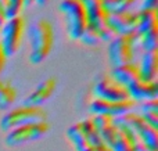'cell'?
<instances>
[{
	"label": "cell",
	"instance_id": "6da1fadb",
	"mask_svg": "<svg viewBox=\"0 0 158 151\" xmlns=\"http://www.w3.org/2000/svg\"><path fill=\"white\" fill-rule=\"evenodd\" d=\"M28 40H29V63L40 64L47 58L54 43V31L53 25L46 18H39L28 28Z\"/></svg>",
	"mask_w": 158,
	"mask_h": 151
},
{
	"label": "cell",
	"instance_id": "7a4b0ae2",
	"mask_svg": "<svg viewBox=\"0 0 158 151\" xmlns=\"http://www.w3.org/2000/svg\"><path fill=\"white\" fill-rule=\"evenodd\" d=\"M38 122H47V112L43 107L32 105H19L13 110H8L0 119V128L3 132H10L18 126Z\"/></svg>",
	"mask_w": 158,
	"mask_h": 151
},
{
	"label": "cell",
	"instance_id": "3957f363",
	"mask_svg": "<svg viewBox=\"0 0 158 151\" xmlns=\"http://www.w3.org/2000/svg\"><path fill=\"white\" fill-rule=\"evenodd\" d=\"M58 8L65 21L68 36L72 40H79L87 27V17L82 0H61Z\"/></svg>",
	"mask_w": 158,
	"mask_h": 151
},
{
	"label": "cell",
	"instance_id": "277c9868",
	"mask_svg": "<svg viewBox=\"0 0 158 151\" xmlns=\"http://www.w3.org/2000/svg\"><path fill=\"white\" fill-rule=\"evenodd\" d=\"M25 22L21 15L6 19L3 27L0 28V47L3 49L6 57H13L19 50L24 38Z\"/></svg>",
	"mask_w": 158,
	"mask_h": 151
},
{
	"label": "cell",
	"instance_id": "5b68a950",
	"mask_svg": "<svg viewBox=\"0 0 158 151\" xmlns=\"http://www.w3.org/2000/svg\"><path fill=\"white\" fill-rule=\"evenodd\" d=\"M136 47V33L115 36L108 44V60L111 68L133 63Z\"/></svg>",
	"mask_w": 158,
	"mask_h": 151
},
{
	"label": "cell",
	"instance_id": "8992f818",
	"mask_svg": "<svg viewBox=\"0 0 158 151\" xmlns=\"http://www.w3.org/2000/svg\"><path fill=\"white\" fill-rule=\"evenodd\" d=\"M49 129L50 126L47 122H38V124L18 126L15 129H11L10 132H7L6 144L10 147H17L33 140H39L49 132Z\"/></svg>",
	"mask_w": 158,
	"mask_h": 151
},
{
	"label": "cell",
	"instance_id": "52a82bcc",
	"mask_svg": "<svg viewBox=\"0 0 158 151\" xmlns=\"http://www.w3.org/2000/svg\"><path fill=\"white\" fill-rule=\"evenodd\" d=\"M93 96L94 99L104 101H123L129 99L128 89L111 79L110 75H103L96 80L93 86Z\"/></svg>",
	"mask_w": 158,
	"mask_h": 151
},
{
	"label": "cell",
	"instance_id": "ba28073f",
	"mask_svg": "<svg viewBox=\"0 0 158 151\" xmlns=\"http://www.w3.org/2000/svg\"><path fill=\"white\" fill-rule=\"evenodd\" d=\"M136 107V103L132 101L131 99L123 100V101H104V100L94 99L89 104V112L93 115H106L110 118H118L126 112L133 111Z\"/></svg>",
	"mask_w": 158,
	"mask_h": 151
},
{
	"label": "cell",
	"instance_id": "9c48e42d",
	"mask_svg": "<svg viewBox=\"0 0 158 151\" xmlns=\"http://www.w3.org/2000/svg\"><path fill=\"white\" fill-rule=\"evenodd\" d=\"M107 24L112 28L115 35H132L136 32V14L131 10L108 14Z\"/></svg>",
	"mask_w": 158,
	"mask_h": 151
},
{
	"label": "cell",
	"instance_id": "30bf717a",
	"mask_svg": "<svg viewBox=\"0 0 158 151\" xmlns=\"http://www.w3.org/2000/svg\"><path fill=\"white\" fill-rule=\"evenodd\" d=\"M57 88V80L56 78H46L43 79L32 92L29 96L24 100L22 105H32V107H42L44 101L50 99Z\"/></svg>",
	"mask_w": 158,
	"mask_h": 151
},
{
	"label": "cell",
	"instance_id": "8fae6325",
	"mask_svg": "<svg viewBox=\"0 0 158 151\" xmlns=\"http://www.w3.org/2000/svg\"><path fill=\"white\" fill-rule=\"evenodd\" d=\"M87 17V27L100 29L107 24L108 11L106 10L104 0H82Z\"/></svg>",
	"mask_w": 158,
	"mask_h": 151
},
{
	"label": "cell",
	"instance_id": "7c38bea8",
	"mask_svg": "<svg viewBox=\"0 0 158 151\" xmlns=\"http://www.w3.org/2000/svg\"><path fill=\"white\" fill-rule=\"evenodd\" d=\"M129 99L135 103H144L148 100H156L158 97V85L157 80L146 82L137 80L128 88Z\"/></svg>",
	"mask_w": 158,
	"mask_h": 151
},
{
	"label": "cell",
	"instance_id": "4fadbf2b",
	"mask_svg": "<svg viewBox=\"0 0 158 151\" xmlns=\"http://www.w3.org/2000/svg\"><path fill=\"white\" fill-rule=\"evenodd\" d=\"M114 125L117 129L129 133V135L133 136L137 140V133L147 124L143 121L140 114H136L135 111H131V112H126V114H123V115L118 116V118H114Z\"/></svg>",
	"mask_w": 158,
	"mask_h": 151
},
{
	"label": "cell",
	"instance_id": "5bb4252c",
	"mask_svg": "<svg viewBox=\"0 0 158 151\" xmlns=\"http://www.w3.org/2000/svg\"><path fill=\"white\" fill-rule=\"evenodd\" d=\"M110 78H111V79H114L117 83L122 85L123 88L128 89L129 86L133 85L135 82L140 80L137 64L131 63V64H125V65L114 67V68H111Z\"/></svg>",
	"mask_w": 158,
	"mask_h": 151
},
{
	"label": "cell",
	"instance_id": "9a60e30c",
	"mask_svg": "<svg viewBox=\"0 0 158 151\" xmlns=\"http://www.w3.org/2000/svg\"><path fill=\"white\" fill-rule=\"evenodd\" d=\"M140 80L151 82L157 78L158 69V53L157 51H144L140 57V61L137 64Z\"/></svg>",
	"mask_w": 158,
	"mask_h": 151
},
{
	"label": "cell",
	"instance_id": "2e32d148",
	"mask_svg": "<svg viewBox=\"0 0 158 151\" xmlns=\"http://www.w3.org/2000/svg\"><path fill=\"white\" fill-rule=\"evenodd\" d=\"M136 14V32L135 33H143L148 31L158 29V14L156 10H144L139 8L135 11Z\"/></svg>",
	"mask_w": 158,
	"mask_h": 151
},
{
	"label": "cell",
	"instance_id": "e0dca14e",
	"mask_svg": "<svg viewBox=\"0 0 158 151\" xmlns=\"http://www.w3.org/2000/svg\"><path fill=\"white\" fill-rule=\"evenodd\" d=\"M17 99V89L8 80L0 78V111H6L14 104Z\"/></svg>",
	"mask_w": 158,
	"mask_h": 151
},
{
	"label": "cell",
	"instance_id": "ac0fdd59",
	"mask_svg": "<svg viewBox=\"0 0 158 151\" xmlns=\"http://www.w3.org/2000/svg\"><path fill=\"white\" fill-rule=\"evenodd\" d=\"M137 47L144 51H157L158 46V29L148 31V32L136 33Z\"/></svg>",
	"mask_w": 158,
	"mask_h": 151
},
{
	"label": "cell",
	"instance_id": "d6986e66",
	"mask_svg": "<svg viewBox=\"0 0 158 151\" xmlns=\"http://www.w3.org/2000/svg\"><path fill=\"white\" fill-rule=\"evenodd\" d=\"M137 143L153 151H158V130L148 125L143 126L142 130L137 133Z\"/></svg>",
	"mask_w": 158,
	"mask_h": 151
},
{
	"label": "cell",
	"instance_id": "ffe728a7",
	"mask_svg": "<svg viewBox=\"0 0 158 151\" xmlns=\"http://www.w3.org/2000/svg\"><path fill=\"white\" fill-rule=\"evenodd\" d=\"M67 137L74 144L77 151H81V150L86 149V147H89L87 146L86 135H85V130H83V128H82L81 122H78V124L72 125L71 128H68V130H67Z\"/></svg>",
	"mask_w": 158,
	"mask_h": 151
},
{
	"label": "cell",
	"instance_id": "44dd1931",
	"mask_svg": "<svg viewBox=\"0 0 158 151\" xmlns=\"http://www.w3.org/2000/svg\"><path fill=\"white\" fill-rule=\"evenodd\" d=\"M136 143L137 140L133 136L118 129L117 136H115L112 144L110 146V149H111V151H133V147Z\"/></svg>",
	"mask_w": 158,
	"mask_h": 151
},
{
	"label": "cell",
	"instance_id": "7402d4cb",
	"mask_svg": "<svg viewBox=\"0 0 158 151\" xmlns=\"http://www.w3.org/2000/svg\"><path fill=\"white\" fill-rule=\"evenodd\" d=\"M81 124H82V128H83V130H85V135H86L87 146L92 147V149L93 147L101 146L103 141H101L100 135H98V132L96 130V128H94V125H93L90 116L86 118V119H83V121H81Z\"/></svg>",
	"mask_w": 158,
	"mask_h": 151
},
{
	"label": "cell",
	"instance_id": "603a6c76",
	"mask_svg": "<svg viewBox=\"0 0 158 151\" xmlns=\"http://www.w3.org/2000/svg\"><path fill=\"white\" fill-rule=\"evenodd\" d=\"M137 0H104V6L108 14L112 13H122V11H129L131 7Z\"/></svg>",
	"mask_w": 158,
	"mask_h": 151
},
{
	"label": "cell",
	"instance_id": "cb8c5ba5",
	"mask_svg": "<svg viewBox=\"0 0 158 151\" xmlns=\"http://www.w3.org/2000/svg\"><path fill=\"white\" fill-rule=\"evenodd\" d=\"M22 7H24V0H6V7H4L6 18L10 19L19 15V11L22 10Z\"/></svg>",
	"mask_w": 158,
	"mask_h": 151
},
{
	"label": "cell",
	"instance_id": "d4e9b609",
	"mask_svg": "<svg viewBox=\"0 0 158 151\" xmlns=\"http://www.w3.org/2000/svg\"><path fill=\"white\" fill-rule=\"evenodd\" d=\"M79 40L82 43L87 44V46H94L100 42V35H98V31L94 29L92 27H86V29L83 31V33L81 35Z\"/></svg>",
	"mask_w": 158,
	"mask_h": 151
},
{
	"label": "cell",
	"instance_id": "484cf974",
	"mask_svg": "<svg viewBox=\"0 0 158 151\" xmlns=\"http://www.w3.org/2000/svg\"><path fill=\"white\" fill-rule=\"evenodd\" d=\"M90 119H92L93 125H94L96 130H97L98 133L103 132L104 129H107V128L111 126V125H114V119L110 118V116H106V115H93V116H90Z\"/></svg>",
	"mask_w": 158,
	"mask_h": 151
},
{
	"label": "cell",
	"instance_id": "4316f807",
	"mask_svg": "<svg viewBox=\"0 0 158 151\" xmlns=\"http://www.w3.org/2000/svg\"><path fill=\"white\" fill-rule=\"evenodd\" d=\"M139 114H158V100H148L140 103Z\"/></svg>",
	"mask_w": 158,
	"mask_h": 151
},
{
	"label": "cell",
	"instance_id": "83f0119b",
	"mask_svg": "<svg viewBox=\"0 0 158 151\" xmlns=\"http://www.w3.org/2000/svg\"><path fill=\"white\" fill-rule=\"evenodd\" d=\"M98 35H100V42H108V43L117 36L115 32L112 31V28L110 27L108 24H106L104 27H101L100 29H98Z\"/></svg>",
	"mask_w": 158,
	"mask_h": 151
},
{
	"label": "cell",
	"instance_id": "f1b7e54d",
	"mask_svg": "<svg viewBox=\"0 0 158 151\" xmlns=\"http://www.w3.org/2000/svg\"><path fill=\"white\" fill-rule=\"evenodd\" d=\"M140 116L148 126L158 130V114H140Z\"/></svg>",
	"mask_w": 158,
	"mask_h": 151
},
{
	"label": "cell",
	"instance_id": "f546056e",
	"mask_svg": "<svg viewBox=\"0 0 158 151\" xmlns=\"http://www.w3.org/2000/svg\"><path fill=\"white\" fill-rule=\"evenodd\" d=\"M157 3H158V0H142L140 8H144V10H156Z\"/></svg>",
	"mask_w": 158,
	"mask_h": 151
},
{
	"label": "cell",
	"instance_id": "4dcf8cb0",
	"mask_svg": "<svg viewBox=\"0 0 158 151\" xmlns=\"http://www.w3.org/2000/svg\"><path fill=\"white\" fill-rule=\"evenodd\" d=\"M6 61H7V57H6L3 49L0 47V75H2L3 69H4V67H6Z\"/></svg>",
	"mask_w": 158,
	"mask_h": 151
},
{
	"label": "cell",
	"instance_id": "1f68e13d",
	"mask_svg": "<svg viewBox=\"0 0 158 151\" xmlns=\"http://www.w3.org/2000/svg\"><path fill=\"white\" fill-rule=\"evenodd\" d=\"M133 151H153V150L147 149V147H144L143 144H140V143H136L135 144V147H133Z\"/></svg>",
	"mask_w": 158,
	"mask_h": 151
},
{
	"label": "cell",
	"instance_id": "d6a6232c",
	"mask_svg": "<svg viewBox=\"0 0 158 151\" xmlns=\"http://www.w3.org/2000/svg\"><path fill=\"white\" fill-rule=\"evenodd\" d=\"M6 19L7 18H6V14H4V8L0 7V28L3 27V24L6 22Z\"/></svg>",
	"mask_w": 158,
	"mask_h": 151
},
{
	"label": "cell",
	"instance_id": "836d02e7",
	"mask_svg": "<svg viewBox=\"0 0 158 151\" xmlns=\"http://www.w3.org/2000/svg\"><path fill=\"white\" fill-rule=\"evenodd\" d=\"M35 3L36 6H39V7H44V6H47L50 3V0H35Z\"/></svg>",
	"mask_w": 158,
	"mask_h": 151
},
{
	"label": "cell",
	"instance_id": "e575fe53",
	"mask_svg": "<svg viewBox=\"0 0 158 151\" xmlns=\"http://www.w3.org/2000/svg\"><path fill=\"white\" fill-rule=\"evenodd\" d=\"M93 151H111V149L107 147L106 144H101V146H98V147H93Z\"/></svg>",
	"mask_w": 158,
	"mask_h": 151
},
{
	"label": "cell",
	"instance_id": "d590c367",
	"mask_svg": "<svg viewBox=\"0 0 158 151\" xmlns=\"http://www.w3.org/2000/svg\"><path fill=\"white\" fill-rule=\"evenodd\" d=\"M33 2H35V0H24V6L25 7H28V6L33 4Z\"/></svg>",
	"mask_w": 158,
	"mask_h": 151
},
{
	"label": "cell",
	"instance_id": "8d00e7d4",
	"mask_svg": "<svg viewBox=\"0 0 158 151\" xmlns=\"http://www.w3.org/2000/svg\"><path fill=\"white\" fill-rule=\"evenodd\" d=\"M0 7H6V0H0Z\"/></svg>",
	"mask_w": 158,
	"mask_h": 151
},
{
	"label": "cell",
	"instance_id": "74e56055",
	"mask_svg": "<svg viewBox=\"0 0 158 151\" xmlns=\"http://www.w3.org/2000/svg\"><path fill=\"white\" fill-rule=\"evenodd\" d=\"M81 151H93L92 147H86V149H83V150H81Z\"/></svg>",
	"mask_w": 158,
	"mask_h": 151
}]
</instances>
